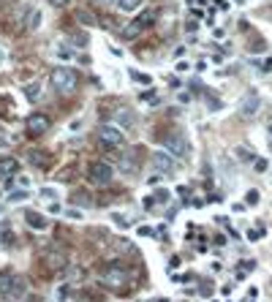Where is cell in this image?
Instances as JSON below:
<instances>
[{"label": "cell", "instance_id": "obj_1", "mask_svg": "<svg viewBox=\"0 0 272 302\" xmlns=\"http://www.w3.org/2000/svg\"><path fill=\"white\" fill-rule=\"evenodd\" d=\"M52 87H55L60 96H74L76 93V85H79V77L74 68H65V65H60V68L52 71Z\"/></svg>", "mask_w": 272, "mask_h": 302}, {"label": "cell", "instance_id": "obj_2", "mask_svg": "<svg viewBox=\"0 0 272 302\" xmlns=\"http://www.w3.org/2000/svg\"><path fill=\"white\" fill-rule=\"evenodd\" d=\"M87 177H90V183L93 185H98V188H106L115 180V169H112L106 161H93L90 164V169H87Z\"/></svg>", "mask_w": 272, "mask_h": 302}, {"label": "cell", "instance_id": "obj_3", "mask_svg": "<svg viewBox=\"0 0 272 302\" xmlns=\"http://www.w3.org/2000/svg\"><path fill=\"white\" fill-rule=\"evenodd\" d=\"M98 142L106 144V147H120L125 142V133L120 125H112V123H104V125H98Z\"/></svg>", "mask_w": 272, "mask_h": 302}, {"label": "cell", "instance_id": "obj_4", "mask_svg": "<svg viewBox=\"0 0 272 302\" xmlns=\"http://www.w3.org/2000/svg\"><path fill=\"white\" fill-rule=\"evenodd\" d=\"M163 147H166L171 156H177V158H185V156H188V150H191V144H188V139H185L183 131H171L169 136L163 139Z\"/></svg>", "mask_w": 272, "mask_h": 302}, {"label": "cell", "instance_id": "obj_5", "mask_svg": "<svg viewBox=\"0 0 272 302\" xmlns=\"http://www.w3.org/2000/svg\"><path fill=\"white\" fill-rule=\"evenodd\" d=\"M128 280H131V272L120 264H109L104 270V283H109V286H125Z\"/></svg>", "mask_w": 272, "mask_h": 302}, {"label": "cell", "instance_id": "obj_6", "mask_svg": "<svg viewBox=\"0 0 272 302\" xmlns=\"http://www.w3.org/2000/svg\"><path fill=\"white\" fill-rule=\"evenodd\" d=\"M258 106H261V96H258L256 90H248L245 96L240 98V106H237V112H240L242 117H253L258 112Z\"/></svg>", "mask_w": 272, "mask_h": 302}, {"label": "cell", "instance_id": "obj_7", "mask_svg": "<svg viewBox=\"0 0 272 302\" xmlns=\"http://www.w3.org/2000/svg\"><path fill=\"white\" fill-rule=\"evenodd\" d=\"M49 131V117L46 115H33L28 120V133L30 136H41V133Z\"/></svg>", "mask_w": 272, "mask_h": 302}, {"label": "cell", "instance_id": "obj_8", "mask_svg": "<svg viewBox=\"0 0 272 302\" xmlns=\"http://www.w3.org/2000/svg\"><path fill=\"white\" fill-rule=\"evenodd\" d=\"M152 169L158 174H171L174 172V161L169 156H163V153H155V156H152Z\"/></svg>", "mask_w": 272, "mask_h": 302}, {"label": "cell", "instance_id": "obj_9", "mask_svg": "<svg viewBox=\"0 0 272 302\" xmlns=\"http://www.w3.org/2000/svg\"><path fill=\"white\" fill-rule=\"evenodd\" d=\"M41 11H38V9H28V11H25V19H22V25H25V30H28V33H33V30H38V28H41Z\"/></svg>", "mask_w": 272, "mask_h": 302}, {"label": "cell", "instance_id": "obj_10", "mask_svg": "<svg viewBox=\"0 0 272 302\" xmlns=\"http://www.w3.org/2000/svg\"><path fill=\"white\" fill-rule=\"evenodd\" d=\"M17 172H19V161L17 158H11V156L0 158V177L3 180H9L11 174H17Z\"/></svg>", "mask_w": 272, "mask_h": 302}, {"label": "cell", "instance_id": "obj_11", "mask_svg": "<svg viewBox=\"0 0 272 302\" xmlns=\"http://www.w3.org/2000/svg\"><path fill=\"white\" fill-rule=\"evenodd\" d=\"M25 220H28V226H30V229H36V232H44L46 226H49V223H46V218L41 215V212H33V210H28V212H25Z\"/></svg>", "mask_w": 272, "mask_h": 302}, {"label": "cell", "instance_id": "obj_12", "mask_svg": "<svg viewBox=\"0 0 272 302\" xmlns=\"http://www.w3.org/2000/svg\"><path fill=\"white\" fill-rule=\"evenodd\" d=\"M14 275H11L9 270H0V297H9L11 286H14Z\"/></svg>", "mask_w": 272, "mask_h": 302}, {"label": "cell", "instance_id": "obj_13", "mask_svg": "<svg viewBox=\"0 0 272 302\" xmlns=\"http://www.w3.org/2000/svg\"><path fill=\"white\" fill-rule=\"evenodd\" d=\"M152 22H155V14L152 11H144V14H139L136 19H134V25L139 30H147V28H152Z\"/></svg>", "mask_w": 272, "mask_h": 302}, {"label": "cell", "instance_id": "obj_14", "mask_svg": "<svg viewBox=\"0 0 272 302\" xmlns=\"http://www.w3.org/2000/svg\"><path fill=\"white\" fill-rule=\"evenodd\" d=\"M117 3V9L125 11V14H131V11H136L139 6H142V0H115Z\"/></svg>", "mask_w": 272, "mask_h": 302}, {"label": "cell", "instance_id": "obj_15", "mask_svg": "<svg viewBox=\"0 0 272 302\" xmlns=\"http://www.w3.org/2000/svg\"><path fill=\"white\" fill-rule=\"evenodd\" d=\"M25 98H28V101H38V98H41V85H38V82L25 85Z\"/></svg>", "mask_w": 272, "mask_h": 302}, {"label": "cell", "instance_id": "obj_16", "mask_svg": "<svg viewBox=\"0 0 272 302\" xmlns=\"http://www.w3.org/2000/svg\"><path fill=\"white\" fill-rule=\"evenodd\" d=\"M46 261H49V267H55V270H63V267L68 264L63 253H49V256H46Z\"/></svg>", "mask_w": 272, "mask_h": 302}, {"label": "cell", "instance_id": "obj_17", "mask_svg": "<svg viewBox=\"0 0 272 302\" xmlns=\"http://www.w3.org/2000/svg\"><path fill=\"white\" fill-rule=\"evenodd\" d=\"M134 156H136V153H128V156H123V164H120L123 172H134V169H136V166H134Z\"/></svg>", "mask_w": 272, "mask_h": 302}, {"label": "cell", "instance_id": "obj_18", "mask_svg": "<svg viewBox=\"0 0 272 302\" xmlns=\"http://www.w3.org/2000/svg\"><path fill=\"white\" fill-rule=\"evenodd\" d=\"M237 156H240V161H245V164H250L256 156H253V150H248V147H237Z\"/></svg>", "mask_w": 272, "mask_h": 302}, {"label": "cell", "instance_id": "obj_19", "mask_svg": "<svg viewBox=\"0 0 272 302\" xmlns=\"http://www.w3.org/2000/svg\"><path fill=\"white\" fill-rule=\"evenodd\" d=\"M76 19L82 25H96V17H93L90 11H76Z\"/></svg>", "mask_w": 272, "mask_h": 302}, {"label": "cell", "instance_id": "obj_20", "mask_svg": "<svg viewBox=\"0 0 272 302\" xmlns=\"http://www.w3.org/2000/svg\"><path fill=\"white\" fill-rule=\"evenodd\" d=\"M44 153H30V164H38V166H49V161L41 158Z\"/></svg>", "mask_w": 272, "mask_h": 302}, {"label": "cell", "instance_id": "obj_21", "mask_svg": "<svg viewBox=\"0 0 272 302\" xmlns=\"http://www.w3.org/2000/svg\"><path fill=\"white\" fill-rule=\"evenodd\" d=\"M245 201H248L250 207L258 204V191H248V193H245Z\"/></svg>", "mask_w": 272, "mask_h": 302}, {"label": "cell", "instance_id": "obj_22", "mask_svg": "<svg viewBox=\"0 0 272 302\" xmlns=\"http://www.w3.org/2000/svg\"><path fill=\"white\" fill-rule=\"evenodd\" d=\"M68 3H71V0H49V6H52V9H65Z\"/></svg>", "mask_w": 272, "mask_h": 302}, {"label": "cell", "instance_id": "obj_23", "mask_svg": "<svg viewBox=\"0 0 272 302\" xmlns=\"http://www.w3.org/2000/svg\"><path fill=\"white\" fill-rule=\"evenodd\" d=\"M22 199H28V193H25V191H17V193H11V196H9V201H22Z\"/></svg>", "mask_w": 272, "mask_h": 302}, {"label": "cell", "instance_id": "obj_24", "mask_svg": "<svg viewBox=\"0 0 272 302\" xmlns=\"http://www.w3.org/2000/svg\"><path fill=\"white\" fill-rule=\"evenodd\" d=\"M74 201H79V204H90L87 193H74Z\"/></svg>", "mask_w": 272, "mask_h": 302}, {"label": "cell", "instance_id": "obj_25", "mask_svg": "<svg viewBox=\"0 0 272 302\" xmlns=\"http://www.w3.org/2000/svg\"><path fill=\"white\" fill-rule=\"evenodd\" d=\"M131 77H134V79H136V82H144V85H147V82H150V77H144V73H136V71H134V73H131Z\"/></svg>", "mask_w": 272, "mask_h": 302}, {"label": "cell", "instance_id": "obj_26", "mask_svg": "<svg viewBox=\"0 0 272 302\" xmlns=\"http://www.w3.org/2000/svg\"><path fill=\"white\" fill-rule=\"evenodd\" d=\"M261 234H264L261 229H253V232H250V234H248V237H250V240H258V237H261Z\"/></svg>", "mask_w": 272, "mask_h": 302}, {"label": "cell", "instance_id": "obj_27", "mask_svg": "<svg viewBox=\"0 0 272 302\" xmlns=\"http://www.w3.org/2000/svg\"><path fill=\"white\" fill-rule=\"evenodd\" d=\"M215 3H218V9H229V3H226V0H215Z\"/></svg>", "mask_w": 272, "mask_h": 302}, {"label": "cell", "instance_id": "obj_28", "mask_svg": "<svg viewBox=\"0 0 272 302\" xmlns=\"http://www.w3.org/2000/svg\"><path fill=\"white\" fill-rule=\"evenodd\" d=\"M3 60H6V55H3V49H0V68H3Z\"/></svg>", "mask_w": 272, "mask_h": 302}, {"label": "cell", "instance_id": "obj_29", "mask_svg": "<svg viewBox=\"0 0 272 302\" xmlns=\"http://www.w3.org/2000/svg\"><path fill=\"white\" fill-rule=\"evenodd\" d=\"M269 150H272V123H269Z\"/></svg>", "mask_w": 272, "mask_h": 302}, {"label": "cell", "instance_id": "obj_30", "mask_svg": "<svg viewBox=\"0 0 272 302\" xmlns=\"http://www.w3.org/2000/svg\"><path fill=\"white\" fill-rule=\"evenodd\" d=\"M155 302H166V299H155Z\"/></svg>", "mask_w": 272, "mask_h": 302}]
</instances>
